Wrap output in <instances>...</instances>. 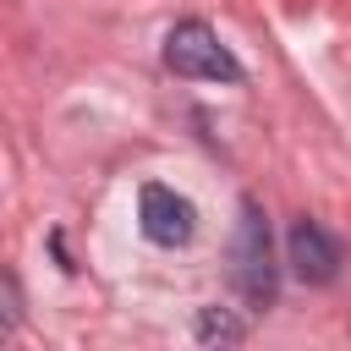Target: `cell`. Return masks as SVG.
<instances>
[{
	"mask_svg": "<svg viewBox=\"0 0 351 351\" xmlns=\"http://www.w3.org/2000/svg\"><path fill=\"white\" fill-rule=\"evenodd\" d=\"M165 66L176 77H197V82H241V60L219 44V33L208 22H176L165 33Z\"/></svg>",
	"mask_w": 351,
	"mask_h": 351,
	"instance_id": "cell-2",
	"label": "cell"
},
{
	"mask_svg": "<svg viewBox=\"0 0 351 351\" xmlns=\"http://www.w3.org/2000/svg\"><path fill=\"white\" fill-rule=\"evenodd\" d=\"M192 335H197L203 346H241V340H247V324H241L230 307H197Z\"/></svg>",
	"mask_w": 351,
	"mask_h": 351,
	"instance_id": "cell-5",
	"label": "cell"
},
{
	"mask_svg": "<svg viewBox=\"0 0 351 351\" xmlns=\"http://www.w3.org/2000/svg\"><path fill=\"white\" fill-rule=\"evenodd\" d=\"M137 219H143V236H148L154 247H186L192 230H197V208H192L181 192L159 186V181L143 186V197H137Z\"/></svg>",
	"mask_w": 351,
	"mask_h": 351,
	"instance_id": "cell-3",
	"label": "cell"
},
{
	"mask_svg": "<svg viewBox=\"0 0 351 351\" xmlns=\"http://www.w3.org/2000/svg\"><path fill=\"white\" fill-rule=\"evenodd\" d=\"M230 280L252 307H269L280 291V269H274V247H269V219L258 208V197H241V219H236V241H230Z\"/></svg>",
	"mask_w": 351,
	"mask_h": 351,
	"instance_id": "cell-1",
	"label": "cell"
},
{
	"mask_svg": "<svg viewBox=\"0 0 351 351\" xmlns=\"http://www.w3.org/2000/svg\"><path fill=\"white\" fill-rule=\"evenodd\" d=\"M285 263L302 285H329L340 274V241L318 219H296L291 236H285Z\"/></svg>",
	"mask_w": 351,
	"mask_h": 351,
	"instance_id": "cell-4",
	"label": "cell"
}]
</instances>
